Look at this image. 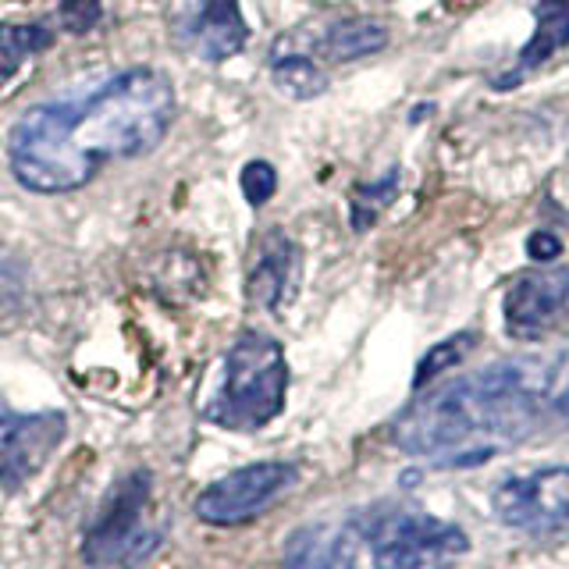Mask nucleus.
I'll return each mask as SVG.
<instances>
[{
  "label": "nucleus",
  "instance_id": "dca6fc26",
  "mask_svg": "<svg viewBox=\"0 0 569 569\" xmlns=\"http://www.w3.org/2000/svg\"><path fill=\"white\" fill-rule=\"evenodd\" d=\"M53 43V32L43 22H0V89L29 58Z\"/></svg>",
  "mask_w": 569,
  "mask_h": 569
},
{
  "label": "nucleus",
  "instance_id": "ddd939ff",
  "mask_svg": "<svg viewBox=\"0 0 569 569\" xmlns=\"http://www.w3.org/2000/svg\"><path fill=\"white\" fill-rule=\"evenodd\" d=\"M562 47H569V0H533V36L516 58L512 79L506 86L520 82L527 71L551 61Z\"/></svg>",
  "mask_w": 569,
  "mask_h": 569
},
{
  "label": "nucleus",
  "instance_id": "9b49d317",
  "mask_svg": "<svg viewBox=\"0 0 569 569\" xmlns=\"http://www.w3.org/2000/svg\"><path fill=\"white\" fill-rule=\"evenodd\" d=\"M182 40L189 43L196 58H203L210 64L236 58L249 40V26L242 18L239 0H203V4L186 18Z\"/></svg>",
  "mask_w": 569,
  "mask_h": 569
},
{
  "label": "nucleus",
  "instance_id": "39448f33",
  "mask_svg": "<svg viewBox=\"0 0 569 569\" xmlns=\"http://www.w3.org/2000/svg\"><path fill=\"white\" fill-rule=\"evenodd\" d=\"M378 569H449L470 551L467 530L427 512L391 509L367 530Z\"/></svg>",
  "mask_w": 569,
  "mask_h": 569
},
{
  "label": "nucleus",
  "instance_id": "6ab92c4d",
  "mask_svg": "<svg viewBox=\"0 0 569 569\" xmlns=\"http://www.w3.org/2000/svg\"><path fill=\"white\" fill-rule=\"evenodd\" d=\"M239 189L249 207L271 203V196L278 192V171L271 160H249V164L239 171Z\"/></svg>",
  "mask_w": 569,
  "mask_h": 569
},
{
  "label": "nucleus",
  "instance_id": "f257e3e1",
  "mask_svg": "<svg viewBox=\"0 0 569 569\" xmlns=\"http://www.w3.org/2000/svg\"><path fill=\"white\" fill-rule=\"evenodd\" d=\"M174 114L178 97L164 71L129 68L86 97L29 107L8 132V164L29 192H76L93 182L103 160L153 153Z\"/></svg>",
  "mask_w": 569,
  "mask_h": 569
},
{
  "label": "nucleus",
  "instance_id": "aec40b11",
  "mask_svg": "<svg viewBox=\"0 0 569 569\" xmlns=\"http://www.w3.org/2000/svg\"><path fill=\"white\" fill-rule=\"evenodd\" d=\"M100 18H103V0H61L58 4V22L71 36L97 29Z\"/></svg>",
  "mask_w": 569,
  "mask_h": 569
},
{
  "label": "nucleus",
  "instance_id": "4468645a",
  "mask_svg": "<svg viewBox=\"0 0 569 569\" xmlns=\"http://www.w3.org/2000/svg\"><path fill=\"white\" fill-rule=\"evenodd\" d=\"M391 40V32L378 18H338V22L328 26L325 40H320V50H325L328 61H360L370 58V53H381Z\"/></svg>",
  "mask_w": 569,
  "mask_h": 569
},
{
  "label": "nucleus",
  "instance_id": "412c9836",
  "mask_svg": "<svg viewBox=\"0 0 569 569\" xmlns=\"http://www.w3.org/2000/svg\"><path fill=\"white\" fill-rule=\"evenodd\" d=\"M545 399L569 420V346L562 349L556 367H548V396Z\"/></svg>",
  "mask_w": 569,
  "mask_h": 569
},
{
  "label": "nucleus",
  "instance_id": "9d476101",
  "mask_svg": "<svg viewBox=\"0 0 569 569\" xmlns=\"http://www.w3.org/2000/svg\"><path fill=\"white\" fill-rule=\"evenodd\" d=\"M302 278V253L299 246L284 236L281 228L267 231L257 246V257L246 271V299L253 302L257 310L274 313L284 302L296 299Z\"/></svg>",
  "mask_w": 569,
  "mask_h": 569
},
{
  "label": "nucleus",
  "instance_id": "4be33fe9",
  "mask_svg": "<svg viewBox=\"0 0 569 569\" xmlns=\"http://www.w3.org/2000/svg\"><path fill=\"white\" fill-rule=\"evenodd\" d=\"M562 253V239L551 236V231H533V236L527 239V257L538 260V263H551L559 260Z\"/></svg>",
  "mask_w": 569,
  "mask_h": 569
},
{
  "label": "nucleus",
  "instance_id": "f8f14e48",
  "mask_svg": "<svg viewBox=\"0 0 569 569\" xmlns=\"http://www.w3.org/2000/svg\"><path fill=\"white\" fill-rule=\"evenodd\" d=\"M284 569H356V541L346 527L310 523L292 533Z\"/></svg>",
  "mask_w": 569,
  "mask_h": 569
},
{
  "label": "nucleus",
  "instance_id": "f3484780",
  "mask_svg": "<svg viewBox=\"0 0 569 569\" xmlns=\"http://www.w3.org/2000/svg\"><path fill=\"white\" fill-rule=\"evenodd\" d=\"M399 192V168L381 174L378 182H356L349 196V224L352 231H370L378 218L388 210V203Z\"/></svg>",
  "mask_w": 569,
  "mask_h": 569
},
{
  "label": "nucleus",
  "instance_id": "7ed1b4c3",
  "mask_svg": "<svg viewBox=\"0 0 569 569\" xmlns=\"http://www.w3.org/2000/svg\"><path fill=\"white\" fill-rule=\"evenodd\" d=\"M289 363L278 338L242 331L224 352L221 381L203 406V417L224 431H260L284 409Z\"/></svg>",
  "mask_w": 569,
  "mask_h": 569
},
{
  "label": "nucleus",
  "instance_id": "423d86ee",
  "mask_svg": "<svg viewBox=\"0 0 569 569\" xmlns=\"http://www.w3.org/2000/svg\"><path fill=\"white\" fill-rule=\"evenodd\" d=\"M299 470L292 462H249V467L228 473L196 498V516L213 527H239L257 520L278 498L296 485Z\"/></svg>",
  "mask_w": 569,
  "mask_h": 569
},
{
  "label": "nucleus",
  "instance_id": "a211bd4d",
  "mask_svg": "<svg viewBox=\"0 0 569 569\" xmlns=\"http://www.w3.org/2000/svg\"><path fill=\"white\" fill-rule=\"evenodd\" d=\"M477 342H480V335L477 331H456V335H449L445 342H438V346H431L423 352V360L417 363V370H413V391H423L431 381H438L445 370H452V367H459L467 356L477 349Z\"/></svg>",
  "mask_w": 569,
  "mask_h": 569
},
{
  "label": "nucleus",
  "instance_id": "1a4fd4ad",
  "mask_svg": "<svg viewBox=\"0 0 569 569\" xmlns=\"http://www.w3.org/2000/svg\"><path fill=\"white\" fill-rule=\"evenodd\" d=\"M506 331L520 342H533L556 331L569 317V267H541L516 278L502 296Z\"/></svg>",
  "mask_w": 569,
  "mask_h": 569
},
{
  "label": "nucleus",
  "instance_id": "2eb2a0df",
  "mask_svg": "<svg viewBox=\"0 0 569 569\" xmlns=\"http://www.w3.org/2000/svg\"><path fill=\"white\" fill-rule=\"evenodd\" d=\"M271 82L278 86V93L289 100H317L320 93H328V76L310 53L278 47L271 53Z\"/></svg>",
  "mask_w": 569,
  "mask_h": 569
},
{
  "label": "nucleus",
  "instance_id": "20e7f679",
  "mask_svg": "<svg viewBox=\"0 0 569 569\" xmlns=\"http://www.w3.org/2000/svg\"><path fill=\"white\" fill-rule=\"evenodd\" d=\"M150 498H153V480L147 470H136L121 480L86 533L82 556L89 566L132 569L150 556L157 548V530L147 523Z\"/></svg>",
  "mask_w": 569,
  "mask_h": 569
},
{
  "label": "nucleus",
  "instance_id": "6e6552de",
  "mask_svg": "<svg viewBox=\"0 0 569 569\" xmlns=\"http://www.w3.org/2000/svg\"><path fill=\"white\" fill-rule=\"evenodd\" d=\"M68 420L58 409L47 413H18L0 402V485L8 491L22 488L47 467L53 449L64 441Z\"/></svg>",
  "mask_w": 569,
  "mask_h": 569
},
{
  "label": "nucleus",
  "instance_id": "0eeeda50",
  "mask_svg": "<svg viewBox=\"0 0 569 569\" xmlns=\"http://www.w3.org/2000/svg\"><path fill=\"white\" fill-rule=\"evenodd\" d=\"M495 520L512 530L551 533L569 530V467H541L523 477H509L491 495Z\"/></svg>",
  "mask_w": 569,
  "mask_h": 569
},
{
  "label": "nucleus",
  "instance_id": "f03ea898",
  "mask_svg": "<svg viewBox=\"0 0 569 569\" xmlns=\"http://www.w3.org/2000/svg\"><path fill=\"white\" fill-rule=\"evenodd\" d=\"M548 396V367L530 356L491 363L420 396L391 427L402 452L435 467H480L533 431Z\"/></svg>",
  "mask_w": 569,
  "mask_h": 569
}]
</instances>
